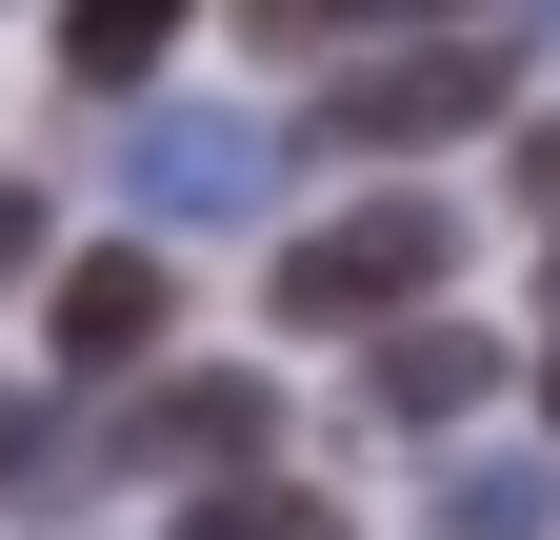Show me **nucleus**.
I'll return each instance as SVG.
<instances>
[{
    "label": "nucleus",
    "instance_id": "obj_1",
    "mask_svg": "<svg viewBox=\"0 0 560 540\" xmlns=\"http://www.w3.org/2000/svg\"><path fill=\"white\" fill-rule=\"evenodd\" d=\"M441 281H460V200L381 180V200H340V221L280 240V341H381V320H420Z\"/></svg>",
    "mask_w": 560,
    "mask_h": 540
},
{
    "label": "nucleus",
    "instance_id": "obj_2",
    "mask_svg": "<svg viewBox=\"0 0 560 540\" xmlns=\"http://www.w3.org/2000/svg\"><path fill=\"white\" fill-rule=\"evenodd\" d=\"M521 101V60L501 40H381V60H320V141L340 161H420V141H480V120Z\"/></svg>",
    "mask_w": 560,
    "mask_h": 540
},
{
    "label": "nucleus",
    "instance_id": "obj_3",
    "mask_svg": "<svg viewBox=\"0 0 560 540\" xmlns=\"http://www.w3.org/2000/svg\"><path fill=\"white\" fill-rule=\"evenodd\" d=\"M120 481H241V460H280V380L260 361H140L120 421H101Z\"/></svg>",
    "mask_w": 560,
    "mask_h": 540
},
{
    "label": "nucleus",
    "instance_id": "obj_4",
    "mask_svg": "<svg viewBox=\"0 0 560 540\" xmlns=\"http://www.w3.org/2000/svg\"><path fill=\"white\" fill-rule=\"evenodd\" d=\"M120 200L140 221H260L280 200V120H241V101H140V141H120Z\"/></svg>",
    "mask_w": 560,
    "mask_h": 540
},
{
    "label": "nucleus",
    "instance_id": "obj_5",
    "mask_svg": "<svg viewBox=\"0 0 560 540\" xmlns=\"http://www.w3.org/2000/svg\"><path fill=\"white\" fill-rule=\"evenodd\" d=\"M40 341H60V380H140V361L180 341L161 240H81V260H60V301H40Z\"/></svg>",
    "mask_w": 560,
    "mask_h": 540
},
{
    "label": "nucleus",
    "instance_id": "obj_6",
    "mask_svg": "<svg viewBox=\"0 0 560 540\" xmlns=\"http://www.w3.org/2000/svg\"><path fill=\"white\" fill-rule=\"evenodd\" d=\"M361 400H381L400 441H441V421H480V400H501V341L420 301V320H381V361H361Z\"/></svg>",
    "mask_w": 560,
    "mask_h": 540
},
{
    "label": "nucleus",
    "instance_id": "obj_7",
    "mask_svg": "<svg viewBox=\"0 0 560 540\" xmlns=\"http://www.w3.org/2000/svg\"><path fill=\"white\" fill-rule=\"evenodd\" d=\"M180 21H200V0H60V81H81V101H140L180 60Z\"/></svg>",
    "mask_w": 560,
    "mask_h": 540
},
{
    "label": "nucleus",
    "instance_id": "obj_8",
    "mask_svg": "<svg viewBox=\"0 0 560 540\" xmlns=\"http://www.w3.org/2000/svg\"><path fill=\"white\" fill-rule=\"evenodd\" d=\"M441 540H560V460H521V441L441 460Z\"/></svg>",
    "mask_w": 560,
    "mask_h": 540
},
{
    "label": "nucleus",
    "instance_id": "obj_9",
    "mask_svg": "<svg viewBox=\"0 0 560 540\" xmlns=\"http://www.w3.org/2000/svg\"><path fill=\"white\" fill-rule=\"evenodd\" d=\"M180 540H340V520L280 481V460H241V481H200V501H180Z\"/></svg>",
    "mask_w": 560,
    "mask_h": 540
},
{
    "label": "nucleus",
    "instance_id": "obj_10",
    "mask_svg": "<svg viewBox=\"0 0 560 540\" xmlns=\"http://www.w3.org/2000/svg\"><path fill=\"white\" fill-rule=\"evenodd\" d=\"M361 21H420V0H241V40L280 60H361Z\"/></svg>",
    "mask_w": 560,
    "mask_h": 540
},
{
    "label": "nucleus",
    "instance_id": "obj_11",
    "mask_svg": "<svg viewBox=\"0 0 560 540\" xmlns=\"http://www.w3.org/2000/svg\"><path fill=\"white\" fill-rule=\"evenodd\" d=\"M0 481H60V400H0Z\"/></svg>",
    "mask_w": 560,
    "mask_h": 540
},
{
    "label": "nucleus",
    "instance_id": "obj_12",
    "mask_svg": "<svg viewBox=\"0 0 560 540\" xmlns=\"http://www.w3.org/2000/svg\"><path fill=\"white\" fill-rule=\"evenodd\" d=\"M21 260H40V200H21V180H0V281H21Z\"/></svg>",
    "mask_w": 560,
    "mask_h": 540
},
{
    "label": "nucleus",
    "instance_id": "obj_13",
    "mask_svg": "<svg viewBox=\"0 0 560 540\" xmlns=\"http://www.w3.org/2000/svg\"><path fill=\"white\" fill-rule=\"evenodd\" d=\"M420 21H480V0H420Z\"/></svg>",
    "mask_w": 560,
    "mask_h": 540
},
{
    "label": "nucleus",
    "instance_id": "obj_14",
    "mask_svg": "<svg viewBox=\"0 0 560 540\" xmlns=\"http://www.w3.org/2000/svg\"><path fill=\"white\" fill-rule=\"evenodd\" d=\"M540 421H560V361H540Z\"/></svg>",
    "mask_w": 560,
    "mask_h": 540
}]
</instances>
